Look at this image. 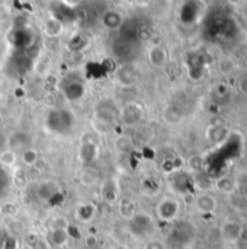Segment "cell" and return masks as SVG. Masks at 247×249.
<instances>
[{
    "instance_id": "obj_12",
    "label": "cell",
    "mask_w": 247,
    "mask_h": 249,
    "mask_svg": "<svg viewBox=\"0 0 247 249\" xmlns=\"http://www.w3.org/2000/svg\"><path fill=\"white\" fill-rule=\"evenodd\" d=\"M102 181V176L98 167L95 165H83L79 171V183L83 187L99 186Z\"/></svg>"
},
{
    "instance_id": "obj_32",
    "label": "cell",
    "mask_w": 247,
    "mask_h": 249,
    "mask_svg": "<svg viewBox=\"0 0 247 249\" xmlns=\"http://www.w3.org/2000/svg\"><path fill=\"white\" fill-rule=\"evenodd\" d=\"M10 174H7V171L4 168L0 167V196L3 193H6V190L10 186Z\"/></svg>"
},
{
    "instance_id": "obj_22",
    "label": "cell",
    "mask_w": 247,
    "mask_h": 249,
    "mask_svg": "<svg viewBox=\"0 0 247 249\" xmlns=\"http://www.w3.org/2000/svg\"><path fill=\"white\" fill-rule=\"evenodd\" d=\"M102 23H103V26H105L106 29L114 31V29H120V28L123 26L124 19L123 16H121V13L109 10V12H105V13H103V16H102Z\"/></svg>"
},
{
    "instance_id": "obj_39",
    "label": "cell",
    "mask_w": 247,
    "mask_h": 249,
    "mask_svg": "<svg viewBox=\"0 0 247 249\" xmlns=\"http://www.w3.org/2000/svg\"><path fill=\"white\" fill-rule=\"evenodd\" d=\"M230 1H231V3H233V4H236V3H239V1H240V0H230Z\"/></svg>"
},
{
    "instance_id": "obj_21",
    "label": "cell",
    "mask_w": 247,
    "mask_h": 249,
    "mask_svg": "<svg viewBox=\"0 0 247 249\" xmlns=\"http://www.w3.org/2000/svg\"><path fill=\"white\" fill-rule=\"evenodd\" d=\"M29 146V138H28V133H23V132H15L9 136L7 139V148L10 149H23Z\"/></svg>"
},
{
    "instance_id": "obj_23",
    "label": "cell",
    "mask_w": 247,
    "mask_h": 249,
    "mask_svg": "<svg viewBox=\"0 0 247 249\" xmlns=\"http://www.w3.org/2000/svg\"><path fill=\"white\" fill-rule=\"evenodd\" d=\"M114 149L120 154H128L134 148V139L128 135H118L114 138Z\"/></svg>"
},
{
    "instance_id": "obj_30",
    "label": "cell",
    "mask_w": 247,
    "mask_h": 249,
    "mask_svg": "<svg viewBox=\"0 0 247 249\" xmlns=\"http://www.w3.org/2000/svg\"><path fill=\"white\" fill-rule=\"evenodd\" d=\"M79 143H96V145H101V136L95 130H84L80 135Z\"/></svg>"
},
{
    "instance_id": "obj_36",
    "label": "cell",
    "mask_w": 247,
    "mask_h": 249,
    "mask_svg": "<svg viewBox=\"0 0 247 249\" xmlns=\"http://www.w3.org/2000/svg\"><path fill=\"white\" fill-rule=\"evenodd\" d=\"M84 244H86V247L90 249H93L96 245H98V238L95 236V235H89V236H86L84 238Z\"/></svg>"
},
{
    "instance_id": "obj_37",
    "label": "cell",
    "mask_w": 247,
    "mask_h": 249,
    "mask_svg": "<svg viewBox=\"0 0 247 249\" xmlns=\"http://www.w3.org/2000/svg\"><path fill=\"white\" fill-rule=\"evenodd\" d=\"M239 90L245 94V96H247V75L246 77H242L240 80H239Z\"/></svg>"
},
{
    "instance_id": "obj_7",
    "label": "cell",
    "mask_w": 247,
    "mask_h": 249,
    "mask_svg": "<svg viewBox=\"0 0 247 249\" xmlns=\"http://www.w3.org/2000/svg\"><path fill=\"white\" fill-rule=\"evenodd\" d=\"M172 225L173 228L170 231V241L181 248L187 247L195 238V228L185 220H176Z\"/></svg>"
},
{
    "instance_id": "obj_8",
    "label": "cell",
    "mask_w": 247,
    "mask_h": 249,
    "mask_svg": "<svg viewBox=\"0 0 247 249\" xmlns=\"http://www.w3.org/2000/svg\"><path fill=\"white\" fill-rule=\"evenodd\" d=\"M193 207L201 214H212L218 209V198L211 191H199L193 197Z\"/></svg>"
},
{
    "instance_id": "obj_14",
    "label": "cell",
    "mask_w": 247,
    "mask_h": 249,
    "mask_svg": "<svg viewBox=\"0 0 247 249\" xmlns=\"http://www.w3.org/2000/svg\"><path fill=\"white\" fill-rule=\"evenodd\" d=\"M19 154V161L22 164V167H26V168H31V167H37V164L40 162V152L37 148L34 146H26L23 149H21Z\"/></svg>"
},
{
    "instance_id": "obj_28",
    "label": "cell",
    "mask_w": 247,
    "mask_h": 249,
    "mask_svg": "<svg viewBox=\"0 0 247 249\" xmlns=\"http://www.w3.org/2000/svg\"><path fill=\"white\" fill-rule=\"evenodd\" d=\"M62 25L59 19H48L45 22V34L48 36H59L62 34Z\"/></svg>"
},
{
    "instance_id": "obj_38",
    "label": "cell",
    "mask_w": 247,
    "mask_h": 249,
    "mask_svg": "<svg viewBox=\"0 0 247 249\" xmlns=\"http://www.w3.org/2000/svg\"><path fill=\"white\" fill-rule=\"evenodd\" d=\"M109 249H131L128 245H125V244H123V242H117V244H114L112 247Z\"/></svg>"
},
{
    "instance_id": "obj_2",
    "label": "cell",
    "mask_w": 247,
    "mask_h": 249,
    "mask_svg": "<svg viewBox=\"0 0 247 249\" xmlns=\"http://www.w3.org/2000/svg\"><path fill=\"white\" fill-rule=\"evenodd\" d=\"M128 222V232L135 239L147 241L153 236L156 231V217L147 212H138L129 219Z\"/></svg>"
},
{
    "instance_id": "obj_19",
    "label": "cell",
    "mask_w": 247,
    "mask_h": 249,
    "mask_svg": "<svg viewBox=\"0 0 247 249\" xmlns=\"http://www.w3.org/2000/svg\"><path fill=\"white\" fill-rule=\"evenodd\" d=\"M215 188L218 193L221 194H233L234 191L239 190L237 183L234 180V177H228V176H224V177H220L217 181H215Z\"/></svg>"
},
{
    "instance_id": "obj_26",
    "label": "cell",
    "mask_w": 247,
    "mask_h": 249,
    "mask_svg": "<svg viewBox=\"0 0 247 249\" xmlns=\"http://www.w3.org/2000/svg\"><path fill=\"white\" fill-rule=\"evenodd\" d=\"M117 80L124 87H129L135 83V71L129 67H124L120 72H117Z\"/></svg>"
},
{
    "instance_id": "obj_5",
    "label": "cell",
    "mask_w": 247,
    "mask_h": 249,
    "mask_svg": "<svg viewBox=\"0 0 247 249\" xmlns=\"http://www.w3.org/2000/svg\"><path fill=\"white\" fill-rule=\"evenodd\" d=\"M144 107L137 102H128L118 107V124L125 127H137L144 121Z\"/></svg>"
},
{
    "instance_id": "obj_18",
    "label": "cell",
    "mask_w": 247,
    "mask_h": 249,
    "mask_svg": "<svg viewBox=\"0 0 247 249\" xmlns=\"http://www.w3.org/2000/svg\"><path fill=\"white\" fill-rule=\"evenodd\" d=\"M64 96L70 100V102H77L83 97L84 94V86L80 81H71L68 84L64 86Z\"/></svg>"
},
{
    "instance_id": "obj_1",
    "label": "cell",
    "mask_w": 247,
    "mask_h": 249,
    "mask_svg": "<svg viewBox=\"0 0 247 249\" xmlns=\"http://www.w3.org/2000/svg\"><path fill=\"white\" fill-rule=\"evenodd\" d=\"M117 124H118V106L112 100H102L95 109V115L92 121L93 130L99 136L108 135L114 130Z\"/></svg>"
},
{
    "instance_id": "obj_31",
    "label": "cell",
    "mask_w": 247,
    "mask_h": 249,
    "mask_svg": "<svg viewBox=\"0 0 247 249\" xmlns=\"http://www.w3.org/2000/svg\"><path fill=\"white\" fill-rule=\"evenodd\" d=\"M234 68H236V64L234 61L231 60V58H228V57H224L221 61H220V71L223 72V74H231L233 71H234Z\"/></svg>"
},
{
    "instance_id": "obj_25",
    "label": "cell",
    "mask_w": 247,
    "mask_h": 249,
    "mask_svg": "<svg viewBox=\"0 0 247 249\" xmlns=\"http://www.w3.org/2000/svg\"><path fill=\"white\" fill-rule=\"evenodd\" d=\"M35 191L41 200H48L54 194H57V187L54 184V181H41L38 186L35 187Z\"/></svg>"
},
{
    "instance_id": "obj_27",
    "label": "cell",
    "mask_w": 247,
    "mask_h": 249,
    "mask_svg": "<svg viewBox=\"0 0 247 249\" xmlns=\"http://www.w3.org/2000/svg\"><path fill=\"white\" fill-rule=\"evenodd\" d=\"M19 214V206L12 200H4L0 203V216L16 217Z\"/></svg>"
},
{
    "instance_id": "obj_17",
    "label": "cell",
    "mask_w": 247,
    "mask_h": 249,
    "mask_svg": "<svg viewBox=\"0 0 247 249\" xmlns=\"http://www.w3.org/2000/svg\"><path fill=\"white\" fill-rule=\"evenodd\" d=\"M19 161V154L18 151L15 149H10V148H4L0 151V167L4 168V170H9V168H15L16 164Z\"/></svg>"
},
{
    "instance_id": "obj_3",
    "label": "cell",
    "mask_w": 247,
    "mask_h": 249,
    "mask_svg": "<svg viewBox=\"0 0 247 249\" xmlns=\"http://www.w3.org/2000/svg\"><path fill=\"white\" fill-rule=\"evenodd\" d=\"M74 124V116L71 112L62 107H53L45 116V127L56 135H67Z\"/></svg>"
},
{
    "instance_id": "obj_24",
    "label": "cell",
    "mask_w": 247,
    "mask_h": 249,
    "mask_svg": "<svg viewBox=\"0 0 247 249\" xmlns=\"http://www.w3.org/2000/svg\"><path fill=\"white\" fill-rule=\"evenodd\" d=\"M148 61H150V64L153 67L162 68L166 64V61H167V54H166V51L162 47H154L148 53Z\"/></svg>"
},
{
    "instance_id": "obj_16",
    "label": "cell",
    "mask_w": 247,
    "mask_h": 249,
    "mask_svg": "<svg viewBox=\"0 0 247 249\" xmlns=\"http://www.w3.org/2000/svg\"><path fill=\"white\" fill-rule=\"evenodd\" d=\"M70 233L67 229H50L48 232V242L56 248H64L70 241Z\"/></svg>"
},
{
    "instance_id": "obj_4",
    "label": "cell",
    "mask_w": 247,
    "mask_h": 249,
    "mask_svg": "<svg viewBox=\"0 0 247 249\" xmlns=\"http://www.w3.org/2000/svg\"><path fill=\"white\" fill-rule=\"evenodd\" d=\"M181 212L182 204L179 198L173 196H165L156 204V219L166 225H172L176 220H179Z\"/></svg>"
},
{
    "instance_id": "obj_11",
    "label": "cell",
    "mask_w": 247,
    "mask_h": 249,
    "mask_svg": "<svg viewBox=\"0 0 247 249\" xmlns=\"http://www.w3.org/2000/svg\"><path fill=\"white\" fill-rule=\"evenodd\" d=\"M101 155V145L96 143H79L77 158L83 165H93Z\"/></svg>"
},
{
    "instance_id": "obj_34",
    "label": "cell",
    "mask_w": 247,
    "mask_h": 249,
    "mask_svg": "<svg viewBox=\"0 0 247 249\" xmlns=\"http://www.w3.org/2000/svg\"><path fill=\"white\" fill-rule=\"evenodd\" d=\"M68 226H70V222L64 216H56L51 220V229H68Z\"/></svg>"
},
{
    "instance_id": "obj_10",
    "label": "cell",
    "mask_w": 247,
    "mask_h": 249,
    "mask_svg": "<svg viewBox=\"0 0 247 249\" xmlns=\"http://www.w3.org/2000/svg\"><path fill=\"white\" fill-rule=\"evenodd\" d=\"M162 122L167 126H178L185 121V110L176 103H169L160 113Z\"/></svg>"
},
{
    "instance_id": "obj_20",
    "label": "cell",
    "mask_w": 247,
    "mask_h": 249,
    "mask_svg": "<svg viewBox=\"0 0 247 249\" xmlns=\"http://www.w3.org/2000/svg\"><path fill=\"white\" fill-rule=\"evenodd\" d=\"M10 181L18 188H25L28 186L29 184V174L25 170V167H15L12 174H10Z\"/></svg>"
},
{
    "instance_id": "obj_35",
    "label": "cell",
    "mask_w": 247,
    "mask_h": 249,
    "mask_svg": "<svg viewBox=\"0 0 247 249\" xmlns=\"http://www.w3.org/2000/svg\"><path fill=\"white\" fill-rule=\"evenodd\" d=\"M236 183H237V187H246L247 186V171H242L236 178Z\"/></svg>"
},
{
    "instance_id": "obj_15",
    "label": "cell",
    "mask_w": 247,
    "mask_h": 249,
    "mask_svg": "<svg viewBox=\"0 0 247 249\" xmlns=\"http://www.w3.org/2000/svg\"><path fill=\"white\" fill-rule=\"evenodd\" d=\"M117 210L120 217H123L124 220H129L137 213V204L129 197H121L117 201Z\"/></svg>"
},
{
    "instance_id": "obj_33",
    "label": "cell",
    "mask_w": 247,
    "mask_h": 249,
    "mask_svg": "<svg viewBox=\"0 0 247 249\" xmlns=\"http://www.w3.org/2000/svg\"><path fill=\"white\" fill-rule=\"evenodd\" d=\"M143 249H167V245L160 241V239H156V238H150L144 242V247Z\"/></svg>"
},
{
    "instance_id": "obj_13",
    "label": "cell",
    "mask_w": 247,
    "mask_h": 249,
    "mask_svg": "<svg viewBox=\"0 0 247 249\" xmlns=\"http://www.w3.org/2000/svg\"><path fill=\"white\" fill-rule=\"evenodd\" d=\"M96 213H98V207H96L95 203H92V201H82V203L77 204L74 216H76L77 222H80L83 225H87V223H92L95 220Z\"/></svg>"
},
{
    "instance_id": "obj_29",
    "label": "cell",
    "mask_w": 247,
    "mask_h": 249,
    "mask_svg": "<svg viewBox=\"0 0 247 249\" xmlns=\"http://www.w3.org/2000/svg\"><path fill=\"white\" fill-rule=\"evenodd\" d=\"M187 170L193 174H198L204 170V158L201 155H193L187 160Z\"/></svg>"
},
{
    "instance_id": "obj_9",
    "label": "cell",
    "mask_w": 247,
    "mask_h": 249,
    "mask_svg": "<svg viewBox=\"0 0 247 249\" xmlns=\"http://www.w3.org/2000/svg\"><path fill=\"white\" fill-rule=\"evenodd\" d=\"M99 193H101V198L105 203L114 204L117 203L121 197V188H120V181L115 177H108L106 180H102L99 184Z\"/></svg>"
},
{
    "instance_id": "obj_6",
    "label": "cell",
    "mask_w": 247,
    "mask_h": 249,
    "mask_svg": "<svg viewBox=\"0 0 247 249\" xmlns=\"http://www.w3.org/2000/svg\"><path fill=\"white\" fill-rule=\"evenodd\" d=\"M245 226L240 220L236 219H226L220 226V236L224 244L227 245H237L245 233Z\"/></svg>"
}]
</instances>
